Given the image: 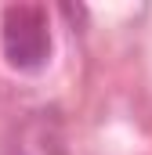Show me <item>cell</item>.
<instances>
[{
	"instance_id": "1",
	"label": "cell",
	"mask_w": 152,
	"mask_h": 155,
	"mask_svg": "<svg viewBox=\"0 0 152 155\" xmlns=\"http://www.w3.org/2000/svg\"><path fill=\"white\" fill-rule=\"evenodd\" d=\"M0 51L11 69L36 72L51 58V22L40 4H11L0 15Z\"/></svg>"
}]
</instances>
